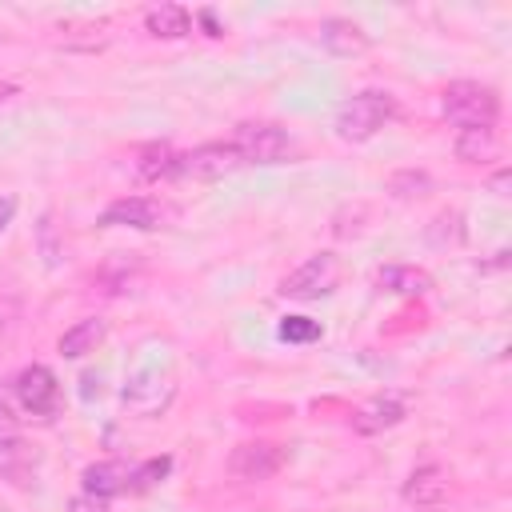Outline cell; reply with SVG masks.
Segmentation results:
<instances>
[{"label": "cell", "instance_id": "8fae6325", "mask_svg": "<svg viewBox=\"0 0 512 512\" xmlns=\"http://www.w3.org/2000/svg\"><path fill=\"white\" fill-rule=\"evenodd\" d=\"M40 468V452L24 436H0V480L28 488Z\"/></svg>", "mask_w": 512, "mask_h": 512}, {"label": "cell", "instance_id": "7a4b0ae2", "mask_svg": "<svg viewBox=\"0 0 512 512\" xmlns=\"http://www.w3.org/2000/svg\"><path fill=\"white\" fill-rule=\"evenodd\" d=\"M392 116H396V96H392V92H380V88L356 92V96H348V100L336 108V136H340V140H352V144H364V140H372Z\"/></svg>", "mask_w": 512, "mask_h": 512}, {"label": "cell", "instance_id": "44dd1931", "mask_svg": "<svg viewBox=\"0 0 512 512\" xmlns=\"http://www.w3.org/2000/svg\"><path fill=\"white\" fill-rule=\"evenodd\" d=\"M432 188V180H428V172H396L392 180H388V192L392 196H400V200H412V196H424Z\"/></svg>", "mask_w": 512, "mask_h": 512}, {"label": "cell", "instance_id": "30bf717a", "mask_svg": "<svg viewBox=\"0 0 512 512\" xmlns=\"http://www.w3.org/2000/svg\"><path fill=\"white\" fill-rule=\"evenodd\" d=\"M404 416H408V400L388 392V396H372L368 404H360V408L352 412V428H356L360 436H376V432H384V428H396Z\"/></svg>", "mask_w": 512, "mask_h": 512}, {"label": "cell", "instance_id": "ba28073f", "mask_svg": "<svg viewBox=\"0 0 512 512\" xmlns=\"http://www.w3.org/2000/svg\"><path fill=\"white\" fill-rule=\"evenodd\" d=\"M284 460H288V452L280 444H272V440H244V444L232 448L228 472L236 480H268V476H276L284 468Z\"/></svg>", "mask_w": 512, "mask_h": 512}, {"label": "cell", "instance_id": "5bb4252c", "mask_svg": "<svg viewBox=\"0 0 512 512\" xmlns=\"http://www.w3.org/2000/svg\"><path fill=\"white\" fill-rule=\"evenodd\" d=\"M128 476H132V468L124 460H96V464L84 468L80 480H84V492H92L100 500H112V496L128 492Z\"/></svg>", "mask_w": 512, "mask_h": 512}, {"label": "cell", "instance_id": "cb8c5ba5", "mask_svg": "<svg viewBox=\"0 0 512 512\" xmlns=\"http://www.w3.org/2000/svg\"><path fill=\"white\" fill-rule=\"evenodd\" d=\"M68 512H108V500H100L92 492H80V496L68 500Z\"/></svg>", "mask_w": 512, "mask_h": 512}, {"label": "cell", "instance_id": "f546056e", "mask_svg": "<svg viewBox=\"0 0 512 512\" xmlns=\"http://www.w3.org/2000/svg\"><path fill=\"white\" fill-rule=\"evenodd\" d=\"M0 324H4V320H0Z\"/></svg>", "mask_w": 512, "mask_h": 512}, {"label": "cell", "instance_id": "5b68a950", "mask_svg": "<svg viewBox=\"0 0 512 512\" xmlns=\"http://www.w3.org/2000/svg\"><path fill=\"white\" fill-rule=\"evenodd\" d=\"M336 284H340V260L332 252H316L296 272H288L280 280V296H288V300H316V296H328Z\"/></svg>", "mask_w": 512, "mask_h": 512}, {"label": "cell", "instance_id": "484cf974", "mask_svg": "<svg viewBox=\"0 0 512 512\" xmlns=\"http://www.w3.org/2000/svg\"><path fill=\"white\" fill-rule=\"evenodd\" d=\"M492 192H496V196H508V168H500V172L492 176Z\"/></svg>", "mask_w": 512, "mask_h": 512}, {"label": "cell", "instance_id": "3957f363", "mask_svg": "<svg viewBox=\"0 0 512 512\" xmlns=\"http://www.w3.org/2000/svg\"><path fill=\"white\" fill-rule=\"evenodd\" d=\"M172 396H176V376L168 368H160V364H140L124 380V392H120L124 408L132 416H140V420H152V416L168 412Z\"/></svg>", "mask_w": 512, "mask_h": 512}, {"label": "cell", "instance_id": "7c38bea8", "mask_svg": "<svg viewBox=\"0 0 512 512\" xmlns=\"http://www.w3.org/2000/svg\"><path fill=\"white\" fill-rule=\"evenodd\" d=\"M444 496H448V472L440 464H420L404 480V500L412 508H436Z\"/></svg>", "mask_w": 512, "mask_h": 512}, {"label": "cell", "instance_id": "277c9868", "mask_svg": "<svg viewBox=\"0 0 512 512\" xmlns=\"http://www.w3.org/2000/svg\"><path fill=\"white\" fill-rule=\"evenodd\" d=\"M228 144L236 148L240 164H280V160L292 156V136L280 124H268V120L240 124Z\"/></svg>", "mask_w": 512, "mask_h": 512}, {"label": "cell", "instance_id": "52a82bcc", "mask_svg": "<svg viewBox=\"0 0 512 512\" xmlns=\"http://www.w3.org/2000/svg\"><path fill=\"white\" fill-rule=\"evenodd\" d=\"M12 388H16L20 408L32 412V416H52L56 404H60V380H56V372L44 368V364H28V368H20Z\"/></svg>", "mask_w": 512, "mask_h": 512}, {"label": "cell", "instance_id": "d6986e66", "mask_svg": "<svg viewBox=\"0 0 512 512\" xmlns=\"http://www.w3.org/2000/svg\"><path fill=\"white\" fill-rule=\"evenodd\" d=\"M496 148H500L496 128H464V132L456 136V156H460L464 164L492 160V156H496Z\"/></svg>", "mask_w": 512, "mask_h": 512}, {"label": "cell", "instance_id": "9a60e30c", "mask_svg": "<svg viewBox=\"0 0 512 512\" xmlns=\"http://www.w3.org/2000/svg\"><path fill=\"white\" fill-rule=\"evenodd\" d=\"M376 288L392 292V296H424V292H432V276L412 264H388L376 272Z\"/></svg>", "mask_w": 512, "mask_h": 512}, {"label": "cell", "instance_id": "7402d4cb", "mask_svg": "<svg viewBox=\"0 0 512 512\" xmlns=\"http://www.w3.org/2000/svg\"><path fill=\"white\" fill-rule=\"evenodd\" d=\"M316 336H320V324L308 316H284L280 320V340H288V344H308Z\"/></svg>", "mask_w": 512, "mask_h": 512}, {"label": "cell", "instance_id": "9c48e42d", "mask_svg": "<svg viewBox=\"0 0 512 512\" xmlns=\"http://www.w3.org/2000/svg\"><path fill=\"white\" fill-rule=\"evenodd\" d=\"M160 220H164V208L152 196H120L100 212V224H108V228H140V232H148V228H160Z\"/></svg>", "mask_w": 512, "mask_h": 512}, {"label": "cell", "instance_id": "4316f807", "mask_svg": "<svg viewBox=\"0 0 512 512\" xmlns=\"http://www.w3.org/2000/svg\"><path fill=\"white\" fill-rule=\"evenodd\" d=\"M200 20H204V28H208V36H220V28H216V20H212V12H200Z\"/></svg>", "mask_w": 512, "mask_h": 512}, {"label": "cell", "instance_id": "603a6c76", "mask_svg": "<svg viewBox=\"0 0 512 512\" xmlns=\"http://www.w3.org/2000/svg\"><path fill=\"white\" fill-rule=\"evenodd\" d=\"M40 244H44V260L48 264H60V248H56V240H52V216H40Z\"/></svg>", "mask_w": 512, "mask_h": 512}, {"label": "cell", "instance_id": "4fadbf2b", "mask_svg": "<svg viewBox=\"0 0 512 512\" xmlns=\"http://www.w3.org/2000/svg\"><path fill=\"white\" fill-rule=\"evenodd\" d=\"M320 44L332 56H364L368 52V32L344 16H328L320 20Z\"/></svg>", "mask_w": 512, "mask_h": 512}, {"label": "cell", "instance_id": "6da1fadb", "mask_svg": "<svg viewBox=\"0 0 512 512\" xmlns=\"http://www.w3.org/2000/svg\"><path fill=\"white\" fill-rule=\"evenodd\" d=\"M440 112L460 132L464 128H496V120H500V96L488 84L456 80V84H448L440 92Z\"/></svg>", "mask_w": 512, "mask_h": 512}, {"label": "cell", "instance_id": "8992f818", "mask_svg": "<svg viewBox=\"0 0 512 512\" xmlns=\"http://www.w3.org/2000/svg\"><path fill=\"white\" fill-rule=\"evenodd\" d=\"M236 168H240V156L224 140L196 144L192 152H180L176 156V176H184V180H220V176H228Z\"/></svg>", "mask_w": 512, "mask_h": 512}, {"label": "cell", "instance_id": "e0dca14e", "mask_svg": "<svg viewBox=\"0 0 512 512\" xmlns=\"http://www.w3.org/2000/svg\"><path fill=\"white\" fill-rule=\"evenodd\" d=\"M144 28L160 40H180V36L192 32V16H188L184 4H156V8L144 12Z\"/></svg>", "mask_w": 512, "mask_h": 512}, {"label": "cell", "instance_id": "f1b7e54d", "mask_svg": "<svg viewBox=\"0 0 512 512\" xmlns=\"http://www.w3.org/2000/svg\"><path fill=\"white\" fill-rule=\"evenodd\" d=\"M424 512H432V508H424Z\"/></svg>", "mask_w": 512, "mask_h": 512}, {"label": "cell", "instance_id": "d4e9b609", "mask_svg": "<svg viewBox=\"0 0 512 512\" xmlns=\"http://www.w3.org/2000/svg\"><path fill=\"white\" fill-rule=\"evenodd\" d=\"M12 216H16V196H0V232L12 224Z\"/></svg>", "mask_w": 512, "mask_h": 512}, {"label": "cell", "instance_id": "83f0119b", "mask_svg": "<svg viewBox=\"0 0 512 512\" xmlns=\"http://www.w3.org/2000/svg\"><path fill=\"white\" fill-rule=\"evenodd\" d=\"M8 96H16V84H0V104H4Z\"/></svg>", "mask_w": 512, "mask_h": 512}, {"label": "cell", "instance_id": "2e32d148", "mask_svg": "<svg viewBox=\"0 0 512 512\" xmlns=\"http://www.w3.org/2000/svg\"><path fill=\"white\" fill-rule=\"evenodd\" d=\"M104 336H108V324L100 320V316H84V320H76L64 336H60V356H68V360H80V356H88V352H96L100 344H104Z\"/></svg>", "mask_w": 512, "mask_h": 512}, {"label": "cell", "instance_id": "ffe728a7", "mask_svg": "<svg viewBox=\"0 0 512 512\" xmlns=\"http://www.w3.org/2000/svg\"><path fill=\"white\" fill-rule=\"evenodd\" d=\"M168 472H172V456H152V460H144V464L132 468V476H128V492H148V488H156Z\"/></svg>", "mask_w": 512, "mask_h": 512}, {"label": "cell", "instance_id": "ac0fdd59", "mask_svg": "<svg viewBox=\"0 0 512 512\" xmlns=\"http://www.w3.org/2000/svg\"><path fill=\"white\" fill-rule=\"evenodd\" d=\"M176 156L180 152H172V144H164V140L144 144L136 152V176L140 180H168V176H176Z\"/></svg>", "mask_w": 512, "mask_h": 512}]
</instances>
